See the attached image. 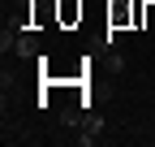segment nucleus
Instances as JSON below:
<instances>
[{
	"instance_id": "obj_1",
	"label": "nucleus",
	"mask_w": 155,
	"mask_h": 147,
	"mask_svg": "<svg viewBox=\"0 0 155 147\" xmlns=\"http://www.w3.org/2000/svg\"><path fill=\"white\" fill-rule=\"evenodd\" d=\"M56 22L61 26H78L82 22V0H56Z\"/></svg>"
},
{
	"instance_id": "obj_2",
	"label": "nucleus",
	"mask_w": 155,
	"mask_h": 147,
	"mask_svg": "<svg viewBox=\"0 0 155 147\" xmlns=\"http://www.w3.org/2000/svg\"><path fill=\"white\" fill-rule=\"evenodd\" d=\"M17 56L22 61H39V35H17Z\"/></svg>"
},
{
	"instance_id": "obj_3",
	"label": "nucleus",
	"mask_w": 155,
	"mask_h": 147,
	"mask_svg": "<svg viewBox=\"0 0 155 147\" xmlns=\"http://www.w3.org/2000/svg\"><path fill=\"white\" fill-rule=\"evenodd\" d=\"M134 26L155 30V0H147V5H138V9H134Z\"/></svg>"
},
{
	"instance_id": "obj_4",
	"label": "nucleus",
	"mask_w": 155,
	"mask_h": 147,
	"mask_svg": "<svg viewBox=\"0 0 155 147\" xmlns=\"http://www.w3.org/2000/svg\"><path fill=\"white\" fill-rule=\"evenodd\" d=\"M13 48H17V35H13V30H5V35H0V52H5V56H9Z\"/></svg>"
},
{
	"instance_id": "obj_5",
	"label": "nucleus",
	"mask_w": 155,
	"mask_h": 147,
	"mask_svg": "<svg viewBox=\"0 0 155 147\" xmlns=\"http://www.w3.org/2000/svg\"><path fill=\"white\" fill-rule=\"evenodd\" d=\"M121 35H125V30H116V26H108V30H104V43H108V48H116V43H121Z\"/></svg>"
},
{
	"instance_id": "obj_6",
	"label": "nucleus",
	"mask_w": 155,
	"mask_h": 147,
	"mask_svg": "<svg viewBox=\"0 0 155 147\" xmlns=\"http://www.w3.org/2000/svg\"><path fill=\"white\" fill-rule=\"evenodd\" d=\"M108 69H112V74H121V69H125V56H121V52H112V61H108Z\"/></svg>"
}]
</instances>
